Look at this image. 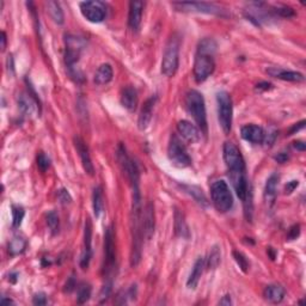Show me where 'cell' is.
Listing matches in <instances>:
<instances>
[{"label": "cell", "instance_id": "obj_1", "mask_svg": "<svg viewBox=\"0 0 306 306\" xmlns=\"http://www.w3.org/2000/svg\"><path fill=\"white\" fill-rule=\"evenodd\" d=\"M133 204H132V253L131 265L136 267L141 260L142 243H143V215L141 206V194L139 188H133Z\"/></svg>", "mask_w": 306, "mask_h": 306}, {"label": "cell", "instance_id": "obj_2", "mask_svg": "<svg viewBox=\"0 0 306 306\" xmlns=\"http://www.w3.org/2000/svg\"><path fill=\"white\" fill-rule=\"evenodd\" d=\"M186 108L188 113L193 116V119L199 128L201 130L202 134L207 135V114H206L205 98L202 94L196 90H190L186 96Z\"/></svg>", "mask_w": 306, "mask_h": 306}, {"label": "cell", "instance_id": "obj_3", "mask_svg": "<svg viewBox=\"0 0 306 306\" xmlns=\"http://www.w3.org/2000/svg\"><path fill=\"white\" fill-rule=\"evenodd\" d=\"M116 269V244L115 231L113 225L105 230L104 235V261H103V276L105 282L114 281V274Z\"/></svg>", "mask_w": 306, "mask_h": 306}, {"label": "cell", "instance_id": "obj_4", "mask_svg": "<svg viewBox=\"0 0 306 306\" xmlns=\"http://www.w3.org/2000/svg\"><path fill=\"white\" fill-rule=\"evenodd\" d=\"M179 47L181 39L177 34H174L169 39L165 46L163 60H161V73L165 77H174L178 69L179 62Z\"/></svg>", "mask_w": 306, "mask_h": 306}, {"label": "cell", "instance_id": "obj_5", "mask_svg": "<svg viewBox=\"0 0 306 306\" xmlns=\"http://www.w3.org/2000/svg\"><path fill=\"white\" fill-rule=\"evenodd\" d=\"M211 197L212 202L220 213H226L230 211L233 206V196L228 188L227 183L223 179L215 181L211 187Z\"/></svg>", "mask_w": 306, "mask_h": 306}, {"label": "cell", "instance_id": "obj_6", "mask_svg": "<svg viewBox=\"0 0 306 306\" xmlns=\"http://www.w3.org/2000/svg\"><path fill=\"white\" fill-rule=\"evenodd\" d=\"M217 104H218V120L221 130L225 134H230L232 130V116H233V105L231 96L226 91L217 94Z\"/></svg>", "mask_w": 306, "mask_h": 306}, {"label": "cell", "instance_id": "obj_7", "mask_svg": "<svg viewBox=\"0 0 306 306\" xmlns=\"http://www.w3.org/2000/svg\"><path fill=\"white\" fill-rule=\"evenodd\" d=\"M168 157L171 164L176 168L184 169L191 165V158L188 154L186 146L183 145L181 140L176 134L171 135L170 141H169L168 147Z\"/></svg>", "mask_w": 306, "mask_h": 306}, {"label": "cell", "instance_id": "obj_8", "mask_svg": "<svg viewBox=\"0 0 306 306\" xmlns=\"http://www.w3.org/2000/svg\"><path fill=\"white\" fill-rule=\"evenodd\" d=\"M65 64L68 72L76 69L77 62L79 61L82 50L85 47V41L82 38L76 35H66L65 36Z\"/></svg>", "mask_w": 306, "mask_h": 306}, {"label": "cell", "instance_id": "obj_9", "mask_svg": "<svg viewBox=\"0 0 306 306\" xmlns=\"http://www.w3.org/2000/svg\"><path fill=\"white\" fill-rule=\"evenodd\" d=\"M215 69V62L213 55L197 51L194 61V78L196 83H204L208 77L213 75Z\"/></svg>", "mask_w": 306, "mask_h": 306}, {"label": "cell", "instance_id": "obj_10", "mask_svg": "<svg viewBox=\"0 0 306 306\" xmlns=\"http://www.w3.org/2000/svg\"><path fill=\"white\" fill-rule=\"evenodd\" d=\"M224 160L230 172H239L245 171V163L241 151L233 142H225L224 143Z\"/></svg>", "mask_w": 306, "mask_h": 306}, {"label": "cell", "instance_id": "obj_11", "mask_svg": "<svg viewBox=\"0 0 306 306\" xmlns=\"http://www.w3.org/2000/svg\"><path fill=\"white\" fill-rule=\"evenodd\" d=\"M117 158H119L120 165L121 168H122L124 175L127 176L128 181H130L131 187L132 188L139 187L140 174H139L138 165H136L135 161L128 156L126 152V149H124L122 145H120L119 151H117Z\"/></svg>", "mask_w": 306, "mask_h": 306}, {"label": "cell", "instance_id": "obj_12", "mask_svg": "<svg viewBox=\"0 0 306 306\" xmlns=\"http://www.w3.org/2000/svg\"><path fill=\"white\" fill-rule=\"evenodd\" d=\"M172 6L177 10L184 11V12H202L208 14H218L224 16V9L215 4L211 3H195V2H184V3H174Z\"/></svg>", "mask_w": 306, "mask_h": 306}, {"label": "cell", "instance_id": "obj_13", "mask_svg": "<svg viewBox=\"0 0 306 306\" xmlns=\"http://www.w3.org/2000/svg\"><path fill=\"white\" fill-rule=\"evenodd\" d=\"M80 11L84 18L91 23H101L106 16L105 5L101 2H83L80 3Z\"/></svg>", "mask_w": 306, "mask_h": 306}, {"label": "cell", "instance_id": "obj_14", "mask_svg": "<svg viewBox=\"0 0 306 306\" xmlns=\"http://www.w3.org/2000/svg\"><path fill=\"white\" fill-rule=\"evenodd\" d=\"M73 142H75V147H76L77 152H78V154H79L80 160H82V165H83L84 170L86 171V174H88L90 176H94L95 168H94V164H92L90 152H88V147L85 143V141H84L82 138H79V136H75Z\"/></svg>", "mask_w": 306, "mask_h": 306}, {"label": "cell", "instance_id": "obj_15", "mask_svg": "<svg viewBox=\"0 0 306 306\" xmlns=\"http://www.w3.org/2000/svg\"><path fill=\"white\" fill-rule=\"evenodd\" d=\"M92 225L90 219H86L85 221V228H84V250L80 257V267L83 269H87L90 264L91 257H92V249H91V242H92Z\"/></svg>", "mask_w": 306, "mask_h": 306}, {"label": "cell", "instance_id": "obj_16", "mask_svg": "<svg viewBox=\"0 0 306 306\" xmlns=\"http://www.w3.org/2000/svg\"><path fill=\"white\" fill-rule=\"evenodd\" d=\"M157 102V96H151L147 101L143 103V106L140 112L139 119H138V127L140 131H145L150 126L151 120L153 116V109Z\"/></svg>", "mask_w": 306, "mask_h": 306}, {"label": "cell", "instance_id": "obj_17", "mask_svg": "<svg viewBox=\"0 0 306 306\" xmlns=\"http://www.w3.org/2000/svg\"><path fill=\"white\" fill-rule=\"evenodd\" d=\"M241 134L243 139L251 143H255V145L262 143L265 139L263 128L257 126V124H245V126L242 127Z\"/></svg>", "mask_w": 306, "mask_h": 306}, {"label": "cell", "instance_id": "obj_18", "mask_svg": "<svg viewBox=\"0 0 306 306\" xmlns=\"http://www.w3.org/2000/svg\"><path fill=\"white\" fill-rule=\"evenodd\" d=\"M142 2H131L130 3V13H128V27L132 31H138L141 25L142 11H143Z\"/></svg>", "mask_w": 306, "mask_h": 306}, {"label": "cell", "instance_id": "obj_19", "mask_svg": "<svg viewBox=\"0 0 306 306\" xmlns=\"http://www.w3.org/2000/svg\"><path fill=\"white\" fill-rule=\"evenodd\" d=\"M177 130H178L179 134L182 135L184 139L188 140V141L197 142L199 140L201 139L202 133L200 132V130H199L194 123H191L187 120L179 121L178 124H177Z\"/></svg>", "mask_w": 306, "mask_h": 306}, {"label": "cell", "instance_id": "obj_20", "mask_svg": "<svg viewBox=\"0 0 306 306\" xmlns=\"http://www.w3.org/2000/svg\"><path fill=\"white\" fill-rule=\"evenodd\" d=\"M267 73L271 77H273V78L286 80V82L300 83V82H304V79H305L304 75H301L300 72L286 71V69H282L280 67H269L267 69Z\"/></svg>", "mask_w": 306, "mask_h": 306}, {"label": "cell", "instance_id": "obj_21", "mask_svg": "<svg viewBox=\"0 0 306 306\" xmlns=\"http://www.w3.org/2000/svg\"><path fill=\"white\" fill-rule=\"evenodd\" d=\"M278 184H279V175L273 174L269 176L264 187V201L268 205V207L274 206L276 201V196H278Z\"/></svg>", "mask_w": 306, "mask_h": 306}, {"label": "cell", "instance_id": "obj_22", "mask_svg": "<svg viewBox=\"0 0 306 306\" xmlns=\"http://www.w3.org/2000/svg\"><path fill=\"white\" fill-rule=\"evenodd\" d=\"M17 102H18V106H20L21 112L24 114V115H28L30 116L32 115V113L35 112V108L39 102V98L36 97V95L31 96L30 92L29 94H21L18 95V98H17Z\"/></svg>", "mask_w": 306, "mask_h": 306}, {"label": "cell", "instance_id": "obj_23", "mask_svg": "<svg viewBox=\"0 0 306 306\" xmlns=\"http://www.w3.org/2000/svg\"><path fill=\"white\" fill-rule=\"evenodd\" d=\"M138 92L133 86L128 85L123 87L122 94H121V104L123 108H126L128 112H134L138 106Z\"/></svg>", "mask_w": 306, "mask_h": 306}, {"label": "cell", "instance_id": "obj_24", "mask_svg": "<svg viewBox=\"0 0 306 306\" xmlns=\"http://www.w3.org/2000/svg\"><path fill=\"white\" fill-rule=\"evenodd\" d=\"M286 291L282 286L276 285V283H273V285H268L263 291V297L265 300H268L269 303L273 304H279L281 303L285 298Z\"/></svg>", "mask_w": 306, "mask_h": 306}, {"label": "cell", "instance_id": "obj_25", "mask_svg": "<svg viewBox=\"0 0 306 306\" xmlns=\"http://www.w3.org/2000/svg\"><path fill=\"white\" fill-rule=\"evenodd\" d=\"M206 264V260L204 257H199L196 262L194 263L193 271H191L189 278H188L187 281V287L190 290H195L199 285V281H200L202 273H204V268Z\"/></svg>", "mask_w": 306, "mask_h": 306}, {"label": "cell", "instance_id": "obj_26", "mask_svg": "<svg viewBox=\"0 0 306 306\" xmlns=\"http://www.w3.org/2000/svg\"><path fill=\"white\" fill-rule=\"evenodd\" d=\"M113 67L109 64H103L97 68V71L95 73L94 82L96 85H106L113 80Z\"/></svg>", "mask_w": 306, "mask_h": 306}, {"label": "cell", "instance_id": "obj_27", "mask_svg": "<svg viewBox=\"0 0 306 306\" xmlns=\"http://www.w3.org/2000/svg\"><path fill=\"white\" fill-rule=\"evenodd\" d=\"M154 233V211L153 205L147 204L145 214H143V235L147 239H151Z\"/></svg>", "mask_w": 306, "mask_h": 306}, {"label": "cell", "instance_id": "obj_28", "mask_svg": "<svg viewBox=\"0 0 306 306\" xmlns=\"http://www.w3.org/2000/svg\"><path fill=\"white\" fill-rule=\"evenodd\" d=\"M47 12L49 13L51 20H53L55 23L59 25H62L65 22L64 17V11H62L60 4L58 2H48L46 3Z\"/></svg>", "mask_w": 306, "mask_h": 306}, {"label": "cell", "instance_id": "obj_29", "mask_svg": "<svg viewBox=\"0 0 306 306\" xmlns=\"http://www.w3.org/2000/svg\"><path fill=\"white\" fill-rule=\"evenodd\" d=\"M175 232L176 236L182 238H189V228H188V225L184 220L183 213L179 211V209H176L175 211Z\"/></svg>", "mask_w": 306, "mask_h": 306}, {"label": "cell", "instance_id": "obj_30", "mask_svg": "<svg viewBox=\"0 0 306 306\" xmlns=\"http://www.w3.org/2000/svg\"><path fill=\"white\" fill-rule=\"evenodd\" d=\"M92 207H94V213L96 218H99L102 214L103 208H104V199H103V189L101 186L96 187L92 194Z\"/></svg>", "mask_w": 306, "mask_h": 306}, {"label": "cell", "instance_id": "obj_31", "mask_svg": "<svg viewBox=\"0 0 306 306\" xmlns=\"http://www.w3.org/2000/svg\"><path fill=\"white\" fill-rule=\"evenodd\" d=\"M25 248H27V241L21 236H16L11 239V242L9 243V253L12 256L20 255V254L24 253Z\"/></svg>", "mask_w": 306, "mask_h": 306}, {"label": "cell", "instance_id": "obj_32", "mask_svg": "<svg viewBox=\"0 0 306 306\" xmlns=\"http://www.w3.org/2000/svg\"><path fill=\"white\" fill-rule=\"evenodd\" d=\"M91 286L86 282H82L77 287V303L85 304L91 297Z\"/></svg>", "mask_w": 306, "mask_h": 306}, {"label": "cell", "instance_id": "obj_33", "mask_svg": "<svg viewBox=\"0 0 306 306\" xmlns=\"http://www.w3.org/2000/svg\"><path fill=\"white\" fill-rule=\"evenodd\" d=\"M184 189L187 190V193H189L190 195H193V197L196 200L197 204H200L201 206H207L208 205V201L207 199H206L205 194L202 193V189L197 187H193V186H183Z\"/></svg>", "mask_w": 306, "mask_h": 306}, {"label": "cell", "instance_id": "obj_34", "mask_svg": "<svg viewBox=\"0 0 306 306\" xmlns=\"http://www.w3.org/2000/svg\"><path fill=\"white\" fill-rule=\"evenodd\" d=\"M217 50V43L213 39H204L200 41L197 47V51L200 53H206L209 55H213Z\"/></svg>", "mask_w": 306, "mask_h": 306}, {"label": "cell", "instance_id": "obj_35", "mask_svg": "<svg viewBox=\"0 0 306 306\" xmlns=\"http://www.w3.org/2000/svg\"><path fill=\"white\" fill-rule=\"evenodd\" d=\"M221 261V253L218 245H214L211 249V253H209L208 260H207V267L208 269H215L220 264Z\"/></svg>", "mask_w": 306, "mask_h": 306}, {"label": "cell", "instance_id": "obj_36", "mask_svg": "<svg viewBox=\"0 0 306 306\" xmlns=\"http://www.w3.org/2000/svg\"><path fill=\"white\" fill-rule=\"evenodd\" d=\"M12 227L13 228H18L22 225V221L24 219L25 215V211L22 206L18 205H12Z\"/></svg>", "mask_w": 306, "mask_h": 306}, {"label": "cell", "instance_id": "obj_37", "mask_svg": "<svg viewBox=\"0 0 306 306\" xmlns=\"http://www.w3.org/2000/svg\"><path fill=\"white\" fill-rule=\"evenodd\" d=\"M59 217L57 214V212L50 211L47 214V225L48 227L50 228V232L53 235H58L59 233V228H60V225H59Z\"/></svg>", "mask_w": 306, "mask_h": 306}, {"label": "cell", "instance_id": "obj_38", "mask_svg": "<svg viewBox=\"0 0 306 306\" xmlns=\"http://www.w3.org/2000/svg\"><path fill=\"white\" fill-rule=\"evenodd\" d=\"M233 257H235L236 262L238 263L239 268H241L243 272L246 273V272L249 271L250 263H249L248 259H246V257H245L244 255H243L242 253H239V251H233Z\"/></svg>", "mask_w": 306, "mask_h": 306}, {"label": "cell", "instance_id": "obj_39", "mask_svg": "<svg viewBox=\"0 0 306 306\" xmlns=\"http://www.w3.org/2000/svg\"><path fill=\"white\" fill-rule=\"evenodd\" d=\"M273 12H275L276 14H279L280 17H292L294 16V11L292 7L286 6V5H281V6H276L273 7Z\"/></svg>", "mask_w": 306, "mask_h": 306}, {"label": "cell", "instance_id": "obj_40", "mask_svg": "<svg viewBox=\"0 0 306 306\" xmlns=\"http://www.w3.org/2000/svg\"><path fill=\"white\" fill-rule=\"evenodd\" d=\"M38 167L42 172L47 171L50 167V159L43 152H40L38 156Z\"/></svg>", "mask_w": 306, "mask_h": 306}, {"label": "cell", "instance_id": "obj_41", "mask_svg": "<svg viewBox=\"0 0 306 306\" xmlns=\"http://www.w3.org/2000/svg\"><path fill=\"white\" fill-rule=\"evenodd\" d=\"M58 199H59V201H60L62 205H68V204H71V201H72V197H71V195H69L67 189H60V190H59L58 191Z\"/></svg>", "mask_w": 306, "mask_h": 306}, {"label": "cell", "instance_id": "obj_42", "mask_svg": "<svg viewBox=\"0 0 306 306\" xmlns=\"http://www.w3.org/2000/svg\"><path fill=\"white\" fill-rule=\"evenodd\" d=\"M32 303L34 305H39V306H42V305H46L48 303V299H47V296L42 292L40 293H36L34 298H32Z\"/></svg>", "mask_w": 306, "mask_h": 306}, {"label": "cell", "instance_id": "obj_43", "mask_svg": "<svg viewBox=\"0 0 306 306\" xmlns=\"http://www.w3.org/2000/svg\"><path fill=\"white\" fill-rule=\"evenodd\" d=\"M299 235H300V226L299 225H293V226L290 228L287 238H289V241H294V239L299 237Z\"/></svg>", "mask_w": 306, "mask_h": 306}, {"label": "cell", "instance_id": "obj_44", "mask_svg": "<svg viewBox=\"0 0 306 306\" xmlns=\"http://www.w3.org/2000/svg\"><path fill=\"white\" fill-rule=\"evenodd\" d=\"M298 186H299V181H291L285 186V194H292Z\"/></svg>", "mask_w": 306, "mask_h": 306}, {"label": "cell", "instance_id": "obj_45", "mask_svg": "<svg viewBox=\"0 0 306 306\" xmlns=\"http://www.w3.org/2000/svg\"><path fill=\"white\" fill-rule=\"evenodd\" d=\"M77 287V283L75 281V278H69L67 283H66L65 289H64V292H67V293H71L73 290H75Z\"/></svg>", "mask_w": 306, "mask_h": 306}, {"label": "cell", "instance_id": "obj_46", "mask_svg": "<svg viewBox=\"0 0 306 306\" xmlns=\"http://www.w3.org/2000/svg\"><path fill=\"white\" fill-rule=\"evenodd\" d=\"M304 127H305V121L303 120V121H300L299 123H296L292 128H291V130H290V134H289V135H292V134H294V133H296V132H299L300 130H303Z\"/></svg>", "mask_w": 306, "mask_h": 306}, {"label": "cell", "instance_id": "obj_47", "mask_svg": "<svg viewBox=\"0 0 306 306\" xmlns=\"http://www.w3.org/2000/svg\"><path fill=\"white\" fill-rule=\"evenodd\" d=\"M274 159L278 161V163H285V161L289 160V154L285 152H280L274 157Z\"/></svg>", "mask_w": 306, "mask_h": 306}, {"label": "cell", "instance_id": "obj_48", "mask_svg": "<svg viewBox=\"0 0 306 306\" xmlns=\"http://www.w3.org/2000/svg\"><path fill=\"white\" fill-rule=\"evenodd\" d=\"M272 84L271 83H260V84H257L256 85V88L259 91H261V90H264V91H267V90H269V88H272Z\"/></svg>", "mask_w": 306, "mask_h": 306}, {"label": "cell", "instance_id": "obj_49", "mask_svg": "<svg viewBox=\"0 0 306 306\" xmlns=\"http://www.w3.org/2000/svg\"><path fill=\"white\" fill-rule=\"evenodd\" d=\"M293 146L296 147L298 151H301V152H304V151L306 150V145L303 141H300V140H298V141H294Z\"/></svg>", "mask_w": 306, "mask_h": 306}, {"label": "cell", "instance_id": "obj_50", "mask_svg": "<svg viewBox=\"0 0 306 306\" xmlns=\"http://www.w3.org/2000/svg\"><path fill=\"white\" fill-rule=\"evenodd\" d=\"M220 305H231L232 300H231V296H225L223 299L219 301Z\"/></svg>", "mask_w": 306, "mask_h": 306}, {"label": "cell", "instance_id": "obj_51", "mask_svg": "<svg viewBox=\"0 0 306 306\" xmlns=\"http://www.w3.org/2000/svg\"><path fill=\"white\" fill-rule=\"evenodd\" d=\"M6 42H7V39H6V34L5 32H2V50L4 51L6 48Z\"/></svg>", "mask_w": 306, "mask_h": 306}, {"label": "cell", "instance_id": "obj_52", "mask_svg": "<svg viewBox=\"0 0 306 306\" xmlns=\"http://www.w3.org/2000/svg\"><path fill=\"white\" fill-rule=\"evenodd\" d=\"M2 304L3 305H5V304H9L10 305V304H14V303H13V300L7 299V298H3V299H2Z\"/></svg>", "mask_w": 306, "mask_h": 306}]
</instances>
